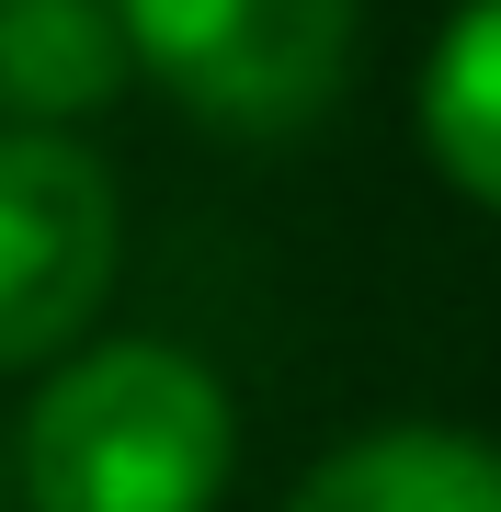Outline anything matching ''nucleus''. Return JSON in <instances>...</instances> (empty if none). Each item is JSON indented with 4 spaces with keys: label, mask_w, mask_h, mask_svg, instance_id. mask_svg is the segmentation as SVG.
<instances>
[{
    "label": "nucleus",
    "mask_w": 501,
    "mask_h": 512,
    "mask_svg": "<svg viewBox=\"0 0 501 512\" xmlns=\"http://www.w3.org/2000/svg\"><path fill=\"white\" fill-rule=\"evenodd\" d=\"M228 478H240V399L194 342L160 330L80 342L23 399L35 512H217Z\"/></svg>",
    "instance_id": "nucleus-1"
},
{
    "label": "nucleus",
    "mask_w": 501,
    "mask_h": 512,
    "mask_svg": "<svg viewBox=\"0 0 501 512\" xmlns=\"http://www.w3.org/2000/svg\"><path fill=\"white\" fill-rule=\"evenodd\" d=\"M126 69L217 137H297L342 103L365 0H103Z\"/></svg>",
    "instance_id": "nucleus-2"
},
{
    "label": "nucleus",
    "mask_w": 501,
    "mask_h": 512,
    "mask_svg": "<svg viewBox=\"0 0 501 512\" xmlns=\"http://www.w3.org/2000/svg\"><path fill=\"white\" fill-rule=\"evenodd\" d=\"M114 262H126V194L80 126H0V376H46L92 342Z\"/></svg>",
    "instance_id": "nucleus-3"
},
{
    "label": "nucleus",
    "mask_w": 501,
    "mask_h": 512,
    "mask_svg": "<svg viewBox=\"0 0 501 512\" xmlns=\"http://www.w3.org/2000/svg\"><path fill=\"white\" fill-rule=\"evenodd\" d=\"M285 512H501V444L467 421H376L331 444Z\"/></svg>",
    "instance_id": "nucleus-4"
},
{
    "label": "nucleus",
    "mask_w": 501,
    "mask_h": 512,
    "mask_svg": "<svg viewBox=\"0 0 501 512\" xmlns=\"http://www.w3.org/2000/svg\"><path fill=\"white\" fill-rule=\"evenodd\" d=\"M410 126H422L433 171L501 217V0H456L445 35L422 57V92H410Z\"/></svg>",
    "instance_id": "nucleus-5"
},
{
    "label": "nucleus",
    "mask_w": 501,
    "mask_h": 512,
    "mask_svg": "<svg viewBox=\"0 0 501 512\" xmlns=\"http://www.w3.org/2000/svg\"><path fill=\"white\" fill-rule=\"evenodd\" d=\"M126 80V35L103 0H0V103L12 126H80Z\"/></svg>",
    "instance_id": "nucleus-6"
}]
</instances>
